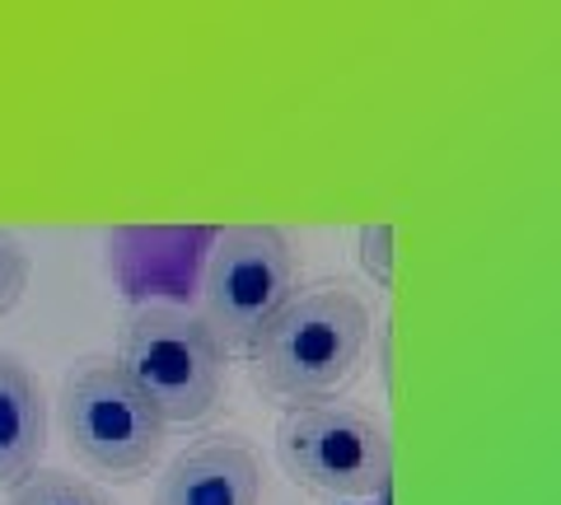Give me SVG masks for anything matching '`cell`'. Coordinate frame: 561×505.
<instances>
[{
	"instance_id": "obj_1",
	"label": "cell",
	"mask_w": 561,
	"mask_h": 505,
	"mask_svg": "<svg viewBox=\"0 0 561 505\" xmlns=\"http://www.w3.org/2000/svg\"><path fill=\"white\" fill-rule=\"evenodd\" d=\"M375 342V313L346 286L295 290L249 346L257 389L276 403H319L351 389Z\"/></svg>"
},
{
	"instance_id": "obj_2",
	"label": "cell",
	"mask_w": 561,
	"mask_h": 505,
	"mask_svg": "<svg viewBox=\"0 0 561 505\" xmlns=\"http://www.w3.org/2000/svg\"><path fill=\"white\" fill-rule=\"evenodd\" d=\"M57 422L80 468L113 482H136L164 455L169 422L117 356H80L61 379Z\"/></svg>"
},
{
	"instance_id": "obj_3",
	"label": "cell",
	"mask_w": 561,
	"mask_h": 505,
	"mask_svg": "<svg viewBox=\"0 0 561 505\" xmlns=\"http://www.w3.org/2000/svg\"><path fill=\"white\" fill-rule=\"evenodd\" d=\"M276 463L300 492L323 501L383 496L393 478V440L370 412L319 398L280 412Z\"/></svg>"
},
{
	"instance_id": "obj_4",
	"label": "cell",
	"mask_w": 561,
	"mask_h": 505,
	"mask_svg": "<svg viewBox=\"0 0 561 505\" xmlns=\"http://www.w3.org/2000/svg\"><path fill=\"white\" fill-rule=\"evenodd\" d=\"M117 360L169 426H197L220 408L225 352L197 309L140 305L122 328Z\"/></svg>"
},
{
	"instance_id": "obj_5",
	"label": "cell",
	"mask_w": 561,
	"mask_h": 505,
	"mask_svg": "<svg viewBox=\"0 0 561 505\" xmlns=\"http://www.w3.org/2000/svg\"><path fill=\"white\" fill-rule=\"evenodd\" d=\"M290 295L295 249L276 225H230L210 239L197 313L225 356L249 352Z\"/></svg>"
},
{
	"instance_id": "obj_6",
	"label": "cell",
	"mask_w": 561,
	"mask_h": 505,
	"mask_svg": "<svg viewBox=\"0 0 561 505\" xmlns=\"http://www.w3.org/2000/svg\"><path fill=\"white\" fill-rule=\"evenodd\" d=\"M150 505H262L257 449L239 435H210L187 445L154 478Z\"/></svg>"
},
{
	"instance_id": "obj_7",
	"label": "cell",
	"mask_w": 561,
	"mask_h": 505,
	"mask_svg": "<svg viewBox=\"0 0 561 505\" xmlns=\"http://www.w3.org/2000/svg\"><path fill=\"white\" fill-rule=\"evenodd\" d=\"M47 426V393L38 370L24 356L0 352V486H14L33 468H43Z\"/></svg>"
},
{
	"instance_id": "obj_8",
	"label": "cell",
	"mask_w": 561,
	"mask_h": 505,
	"mask_svg": "<svg viewBox=\"0 0 561 505\" xmlns=\"http://www.w3.org/2000/svg\"><path fill=\"white\" fill-rule=\"evenodd\" d=\"M10 505H117L99 482L76 478L66 468H33L24 482L10 486Z\"/></svg>"
},
{
	"instance_id": "obj_9",
	"label": "cell",
	"mask_w": 561,
	"mask_h": 505,
	"mask_svg": "<svg viewBox=\"0 0 561 505\" xmlns=\"http://www.w3.org/2000/svg\"><path fill=\"white\" fill-rule=\"evenodd\" d=\"M28 276H33L28 249L14 234H0V319L20 309L24 290H28Z\"/></svg>"
},
{
	"instance_id": "obj_10",
	"label": "cell",
	"mask_w": 561,
	"mask_h": 505,
	"mask_svg": "<svg viewBox=\"0 0 561 505\" xmlns=\"http://www.w3.org/2000/svg\"><path fill=\"white\" fill-rule=\"evenodd\" d=\"M360 267L375 276L379 290L393 286V225H365L360 230Z\"/></svg>"
}]
</instances>
